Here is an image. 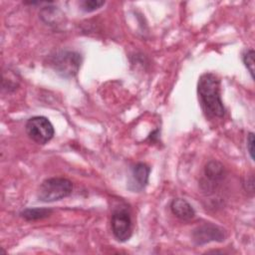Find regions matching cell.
<instances>
[{"instance_id":"ba28073f","label":"cell","mask_w":255,"mask_h":255,"mask_svg":"<svg viewBox=\"0 0 255 255\" xmlns=\"http://www.w3.org/2000/svg\"><path fill=\"white\" fill-rule=\"evenodd\" d=\"M150 173V167L143 163L138 162L131 167L129 181L128 183V188L132 192H139L145 188L148 183Z\"/></svg>"},{"instance_id":"5b68a950","label":"cell","mask_w":255,"mask_h":255,"mask_svg":"<svg viewBox=\"0 0 255 255\" xmlns=\"http://www.w3.org/2000/svg\"><path fill=\"white\" fill-rule=\"evenodd\" d=\"M111 227L115 238L120 242H126L131 237L132 220L128 208L118 207L113 211Z\"/></svg>"},{"instance_id":"52a82bcc","label":"cell","mask_w":255,"mask_h":255,"mask_svg":"<svg viewBox=\"0 0 255 255\" xmlns=\"http://www.w3.org/2000/svg\"><path fill=\"white\" fill-rule=\"evenodd\" d=\"M225 176V169L224 166L216 161L210 160L208 161L203 170V177L200 182V186L203 191L206 193L213 192L217 186L222 182Z\"/></svg>"},{"instance_id":"9c48e42d","label":"cell","mask_w":255,"mask_h":255,"mask_svg":"<svg viewBox=\"0 0 255 255\" xmlns=\"http://www.w3.org/2000/svg\"><path fill=\"white\" fill-rule=\"evenodd\" d=\"M170 211L177 218L187 221L195 216V210L192 205L183 198H174L170 202Z\"/></svg>"},{"instance_id":"7c38bea8","label":"cell","mask_w":255,"mask_h":255,"mask_svg":"<svg viewBox=\"0 0 255 255\" xmlns=\"http://www.w3.org/2000/svg\"><path fill=\"white\" fill-rule=\"evenodd\" d=\"M243 63L245 67L247 68L250 76L252 79H254V50L249 49L243 54Z\"/></svg>"},{"instance_id":"8fae6325","label":"cell","mask_w":255,"mask_h":255,"mask_svg":"<svg viewBox=\"0 0 255 255\" xmlns=\"http://www.w3.org/2000/svg\"><path fill=\"white\" fill-rule=\"evenodd\" d=\"M105 3L106 2L103 0H83V1H81L80 6L84 12L90 13V12H94V11L98 10L103 5H105Z\"/></svg>"},{"instance_id":"30bf717a","label":"cell","mask_w":255,"mask_h":255,"mask_svg":"<svg viewBox=\"0 0 255 255\" xmlns=\"http://www.w3.org/2000/svg\"><path fill=\"white\" fill-rule=\"evenodd\" d=\"M52 212H53V210L50 208H40V207L25 208L24 210H22L20 212V216L22 218H24L25 220L35 221V220L43 219V218L50 216Z\"/></svg>"},{"instance_id":"8992f818","label":"cell","mask_w":255,"mask_h":255,"mask_svg":"<svg viewBox=\"0 0 255 255\" xmlns=\"http://www.w3.org/2000/svg\"><path fill=\"white\" fill-rule=\"evenodd\" d=\"M192 241L195 245H203L209 242H223L227 236L226 231L213 223H204L192 231Z\"/></svg>"},{"instance_id":"6da1fadb","label":"cell","mask_w":255,"mask_h":255,"mask_svg":"<svg viewBox=\"0 0 255 255\" xmlns=\"http://www.w3.org/2000/svg\"><path fill=\"white\" fill-rule=\"evenodd\" d=\"M200 106L208 118H222L225 114L220 97V81L213 73L202 74L197 83Z\"/></svg>"},{"instance_id":"3957f363","label":"cell","mask_w":255,"mask_h":255,"mask_svg":"<svg viewBox=\"0 0 255 255\" xmlns=\"http://www.w3.org/2000/svg\"><path fill=\"white\" fill-rule=\"evenodd\" d=\"M83 58L79 52L63 50L58 51L49 59L50 66L63 78L75 77L82 65Z\"/></svg>"},{"instance_id":"4fadbf2b","label":"cell","mask_w":255,"mask_h":255,"mask_svg":"<svg viewBox=\"0 0 255 255\" xmlns=\"http://www.w3.org/2000/svg\"><path fill=\"white\" fill-rule=\"evenodd\" d=\"M246 146L252 160H254V133L249 132L246 138Z\"/></svg>"},{"instance_id":"7a4b0ae2","label":"cell","mask_w":255,"mask_h":255,"mask_svg":"<svg viewBox=\"0 0 255 255\" xmlns=\"http://www.w3.org/2000/svg\"><path fill=\"white\" fill-rule=\"evenodd\" d=\"M73 191V183L65 177L46 178L39 185L37 198L42 202H54L68 197Z\"/></svg>"},{"instance_id":"277c9868","label":"cell","mask_w":255,"mask_h":255,"mask_svg":"<svg viewBox=\"0 0 255 255\" xmlns=\"http://www.w3.org/2000/svg\"><path fill=\"white\" fill-rule=\"evenodd\" d=\"M27 135L38 144L48 143L55 134L52 123L43 116H35L30 118L25 125Z\"/></svg>"}]
</instances>
